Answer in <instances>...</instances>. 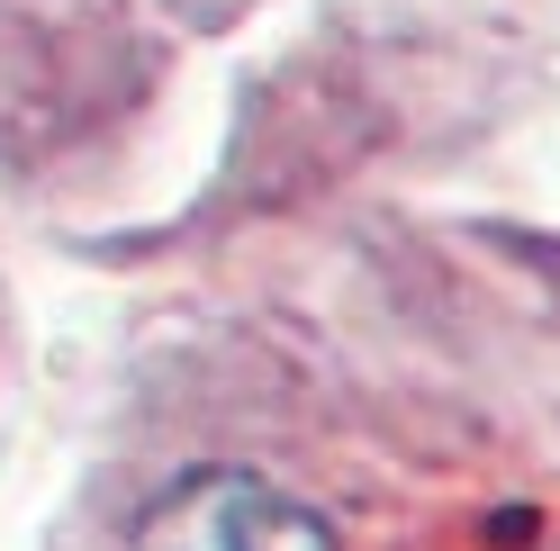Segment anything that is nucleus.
Instances as JSON below:
<instances>
[{
  "instance_id": "f257e3e1",
  "label": "nucleus",
  "mask_w": 560,
  "mask_h": 551,
  "mask_svg": "<svg viewBox=\"0 0 560 551\" xmlns=\"http://www.w3.org/2000/svg\"><path fill=\"white\" fill-rule=\"evenodd\" d=\"M127 551H335V525L262 470H190L136 515Z\"/></svg>"
}]
</instances>
